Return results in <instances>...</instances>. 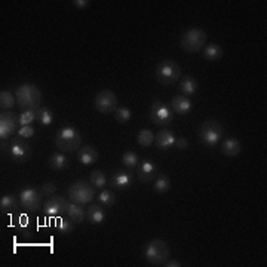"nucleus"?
<instances>
[{
  "mask_svg": "<svg viewBox=\"0 0 267 267\" xmlns=\"http://www.w3.org/2000/svg\"><path fill=\"white\" fill-rule=\"evenodd\" d=\"M2 153L17 163H24L32 158V147L27 144L25 138L18 135L9 141H2Z\"/></svg>",
  "mask_w": 267,
  "mask_h": 267,
  "instance_id": "obj_1",
  "label": "nucleus"
},
{
  "mask_svg": "<svg viewBox=\"0 0 267 267\" xmlns=\"http://www.w3.org/2000/svg\"><path fill=\"white\" fill-rule=\"evenodd\" d=\"M80 145H82V135L73 126L61 128L55 135V147L63 153L77 152Z\"/></svg>",
  "mask_w": 267,
  "mask_h": 267,
  "instance_id": "obj_2",
  "label": "nucleus"
},
{
  "mask_svg": "<svg viewBox=\"0 0 267 267\" xmlns=\"http://www.w3.org/2000/svg\"><path fill=\"white\" fill-rule=\"evenodd\" d=\"M171 249L163 239H153L144 248V258L152 266H163L169 258Z\"/></svg>",
  "mask_w": 267,
  "mask_h": 267,
  "instance_id": "obj_3",
  "label": "nucleus"
},
{
  "mask_svg": "<svg viewBox=\"0 0 267 267\" xmlns=\"http://www.w3.org/2000/svg\"><path fill=\"white\" fill-rule=\"evenodd\" d=\"M208 35L202 28H189L184 32L180 39V46L184 52L196 53L200 52L206 46Z\"/></svg>",
  "mask_w": 267,
  "mask_h": 267,
  "instance_id": "obj_4",
  "label": "nucleus"
},
{
  "mask_svg": "<svg viewBox=\"0 0 267 267\" xmlns=\"http://www.w3.org/2000/svg\"><path fill=\"white\" fill-rule=\"evenodd\" d=\"M17 106L25 110H37L42 101V92L32 83H24L17 89Z\"/></svg>",
  "mask_w": 267,
  "mask_h": 267,
  "instance_id": "obj_5",
  "label": "nucleus"
},
{
  "mask_svg": "<svg viewBox=\"0 0 267 267\" xmlns=\"http://www.w3.org/2000/svg\"><path fill=\"white\" fill-rule=\"evenodd\" d=\"M223 134H224L223 125L220 124L218 121H215V119L205 121L203 124L200 125L199 132H197L200 142L205 144V145H208V147H214L217 142L221 140Z\"/></svg>",
  "mask_w": 267,
  "mask_h": 267,
  "instance_id": "obj_6",
  "label": "nucleus"
},
{
  "mask_svg": "<svg viewBox=\"0 0 267 267\" xmlns=\"http://www.w3.org/2000/svg\"><path fill=\"white\" fill-rule=\"evenodd\" d=\"M181 77V67L175 61L165 60L159 63L156 69V79L160 85L168 86V85H175Z\"/></svg>",
  "mask_w": 267,
  "mask_h": 267,
  "instance_id": "obj_7",
  "label": "nucleus"
},
{
  "mask_svg": "<svg viewBox=\"0 0 267 267\" xmlns=\"http://www.w3.org/2000/svg\"><path fill=\"white\" fill-rule=\"evenodd\" d=\"M94 196H95V189L92 184H89L86 181H77L71 184L69 189V199L73 203H77V205L91 203Z\"/></svg>",
  "mask_w": 267,
  "mask_h": 267,
  "instance_id": "obj_8",
  "label": "nucleus"
},
{
  "mask_svg": "<svg viewBox=\"0 0 267 267\" xmlns=\"http://www.w3.org/2000/svg\"><path fill=\"white\" fill-rule=\"evenodd\" d=\"M19 126V116L15 111L5 110L0 114V140L6 141L9 140L15 132H18Z\"/></svg>",
  "mask_w": 267,
  "mask_h": 267,
  "instance_id": "obj_9",
  "label": "nucleus"
},
{
  "mask_svg": "<svg viewBox=\"0 0 267 267\" xmlns=\"http://www.w3.org/2000/svg\"><path fill=\"white\" fill-rule=\"evenodd\" d=\"M150 121L159 126H168L174 121V113L171 107H168L160 100H155L150 107Z\"/></svg>",
  "mask_w": 267,
  "mask_h": 267,
  "instance_id": "obj_10",
  "label": "nucleus"
},
{
  "mask_svg": "<svg viewBox=\"0 0 267 267\" xmlns=\"http://www.w3.org/2000/svg\"><path fill=\"white\" fill-rule=\"evenodd\" d=\"M70 200L63 197V196L53 195L48 197V200L43 203V214L46 217H60V215H67Z\"/></svg>",
  "mask_w": 267,
  "mask_h": 267,
  "instance_id": "obj_11",
  "label": "nucleus"
},
{
  "mask_svg": "<svg viewBox=\"0 0 267 267\" xmlns=\"http://www.w3.org/2000/svg\"><path fill=\"white\" fill-rule=\"evenodd\" d=\"M42 193L35 187H25L19 192V205L24 206L27 211L36 213L42 206Z\"/></svg>",
  "mask_w": 267,
  "mask_h": 267,
  "instance_id": "obj_12",
  "label": "nucleus"
},
{
  "mask_svg": "<svg viewBox=\"0 0 267 267\" xmlns=\"http://www.w3.org/2000/svg\"><path fill=\"white\" fill-rule=\"evenodd\" d=\"M95 108L103 113V114H110V113H114L116 108H117V97L113 91L110 89H103L101 92L97 94L95 97Z\"/></svg>",
  "mask_w": 267,
  "mask_h": 267,
  "instance_id": "obj_13",
  "label": "nucleus"
},
{
  "mask_svg": "<svg viewBox=\"0 0 267 267\" xmlns=\"http://www.w3.org/2000/svg\"><path fill=\"white\" fill-rule=\"evenodd\" d=\"M134 183V178L132 175L128 172V171H124V169H119V171H114L110 177V186L117 190V192H126L131 189Z\"/></svg>",
  "mask_w": 267,
  "mask_h": 267,
  "instance_id": "obj_14",
  "label": "nucleus"
},
{
  "mask_svg": "<svg viewBox=\"0 0 267 267\" xmlns=\"http://www.w3.org/2000/svg\"><path fill=\"white\" fill-rule=\"evenodd\" d=\"M137 177L141 183L153 181L158 177V168L152 160H144L137 166Z\"/></svg>",
  "mask_w": 267,
  "mask_h": 267,
  "instance_id": "obj_15",
  "label": "nucleus"
},
{
  "mask_svg": "<svg viewBox=\"0 0 267 267\" xmlns=\"http://www.w3.org/2000/svg\"><path fill=\"white\" fill-rule=\"evenodd\" d=\"M171 110L172 113H177V114H187L190 113L193 103L189 97H184V95H177L171 100Z\"/></svg>",
  "mask_w": 267,
  "mask_h": 267,
  "instance_id": "obj_16",
  "label": "nucleus"
},
{
  "mask_svg": "<svg viewBox=\"0 0 267 267\" xmlns=\"http://www.w3.org/2000/svg\"><path fill=\"white\" fill-rule=\"evenodd\" d=\"M155 141L156 145L160 150H168L171 147H174L175 142V134L171 129H162L156 135H155Z\"/></svg>",
  "mask_w": 267,
  "mask_h": 267,
  "instance_id": "obj_17",
  "label": "nucleus"
},
{
  "mask_svg": "<svg viewBox=\"0 0 267 267\" xmlns=\"http://www.w3.org/2000/svg\"><path fill=\"white\" fill-rule=\"evenodd\" d=\"M77 160L83 165H94L98 160V152L92 145H82L77 150Z\"/></svg>",
  "mask_w": 267,
  "mask_h": 267,
  "instance_id": "obj_18",
  "label": "nucleus"
},
{
  "mask_svg": "<svg viewBox=\"0 0 267 267\" xmlns=\"http://www.w3.org/2000/svg\"><path fill=\"white\" fill-rule=\"evenodd\" d=\"M86 220L91 224H101L106 220V211H104L103 205H100V203L89 205L86 208Z\"/></svg>",
  "mask_w": 267,
  "mask_h": 267,
  "instance_id": "obj_19",
  "label": "nucleus"
},
{
  "mask_svg": "<svg viewBox=\"0 0 267 267\" xmlns=\"http://www.w3.org/2000/svg\"><path fill=\"white\" fill-rule=\"evenodd\" d=\"M180 92H181V95H184V97H192V95H195L196 92H197V88H199V83H197V80H196L193 76H184L183 79H181V82H180Z\"/></svg>",
  "mask_w": 267,
  "mask_h": 267,
  "instance_id": "obj_20",
  "label": "nucleus"
},
{
  "mask_svg": "<svg viewBox=\"0 0 267 267\" xmlns=\"http://www.w3.org/2000/svg\"><path fill=\"white\" fill-rule=\"evenodd\" d=\"M221 152L227 158H234L242 152V144L236 138H227L221 144Z\"/></svg>",
  "mask_w": 267,
  "mask_h": 267,
  "instance_id": "obj_21",
  "label": "nucleus"
},
{
  "mask_svg": "<svg viewBox=\"0 0 267 267\" xmlns=\"http://www.w3.org/2000/svg\"><path fill=\"white\" fill-rule=\"evenodd\" d=\"M223 48L220 46V45H217V43H210V45H206L203 49H202V56H203V60H206V61H210V63H214V61H218L221 56H223Z\"/></svg>",
  "mask_w": 267,
  "mask_h": 267,
  "instance_id": "obj_22",
  "label": "nucleus"
},
{
  "mask_svg": "<svg viewBox=\"0 0 267 267\" xmlns=\"http://www.w3.org/2000/svg\"><path fill=\"white\" fill-rule=\"evenodd\" d=\"M49 166L53 171H64L70 166V162L63 153H53L49 158Z\"/></svg>",
  "mask_w": 267,
  "mask_h": 267,
  "instance_id": "obj_23",
  "label": "nucleus"
},
{
  "mask_svg": "<svg viewBox=\"0 0 267 267\" xmlns=\"http://www.w3.org/2000/svg\"><path fill=\"white\" fill-rule=\"evenodd\" d=\"M36 122L42 126H49L53 124V113L48 107H39L36 110Z\"/></svg>",
  "mask_w": 267,
  "mask_h": 267,
  "instance_id": "obj_24",
  "label": "nucleus"
},
{
  "mask_svg": "<svg viewBox=\"0 0 267 267\" xmlns=\"http://www.w3.org/2000/svg\"><path fill=\"white\" fill-rule=\"evenodd\" d=\"M67 217H70L74 223H83L85 218H86V211L82 205H77V203L71 202L69 211H67Z\"/></svg>",
  "mask_w": 267,
  "mask_h": 267,
  "instance_id": "obj_25",
  "label": "nucleus"
},
{
  "mask_svg": "<svg viewBox=\"0 0 267 267\" xmlns=\"http://www.w3.org/2000/svg\"><path fill=\"white\" fill-rule=\"evenodd\" d=\"M15 103H17V97H14L12 92H9V91H2L0 92V107H2V110L14 108Z\"/></svg>",
  "mask_w": 267,
  "mask_h": 267,
  "instance_id": "obj_26",
  "label": "nucleus"
},
{
  "mask_svg": "<svg viewBox=\"0 0 267 267\" xmlns=\"http://www.w3.org/2000/svg\"><path fill=\"white\" fill-rule=\"evenodd\" d=\"M18 200L15 196L12 195H5L2 196V199H0V211L2 213H9V211H12V210H15L18 205Z\"/></svg>",
  "mask_w": 267,
  "mask_h": 267,
  "instance_id": "obj_27",
  "label": "nucleus"
},
{
  "mask_svg": "<svg viewBox=\"0 0 267 267\" xmlns=\"http://www.w3.org/2000/svg\"><path fill=\"white\" fill-rule=\"evenodd\" d=\"M169 189H171V178L168 175H165V174L156 177V180H155V190L158 193L163 195V193L169 192Z\"/></svg>",
  "mask_w": 267,
  "mask_h": 267,
  "instance_id": "obj_28",
  "label": "nucleus"
},
{
  "mask_svg": "<svg viewBox=\"0 0 267 267\" xmlns=\"http://www.w3.org/2000/svg\"><path fill=\"white\" fill-rule=\"evenodd\" d=\"M137 141L141 147H150L155 142V134L150 129H141L137 135Z\"/></svg>",
  "mask_w": 267,
  "mask_h": 267,
  "instance_id": "obj_29",
  "label": "nucleus"
},
{
  "mask_svg": "<svg viewBox=\"0 0 267 267\" xmlns=\"http://www.w3.org/2000/svg\"><path fill=\"white\" fill-rule=\"evenodd\" d=\"M122 165L126 169H135L138 166V156L135 152H126L122 155Z\"/></svg>",
  "mask_w": 267,
  "mask_h": 267,
  "instance_id": "obj_30",
  "label": "nucleus"
},
{
  "mask_svg": "<svg viewBox=\"0 0 267 267\" xmlns=\"http://www.w3.org/2000/svg\"><path fill=\"white\" fill-rule=\"evenodd\" d=\"M56 229L61 233H71L74 230V221L71 220L70 217H60L56 220Z\"/></svg>",
  "mask_w": 267,
  "mask_h": 267,
  "instance_id": "obj_31",
  "label": "nucleus"
},
{
  "mask_svg": "<svg viewBox=\"0 0 267 267\" xmlns=\"http://www.w3.org/2000/svg\"><path fill=\"white\" fill-rule=\"evenodd\" d=\"M89 181H91V184L94 187L101 189V187H104L107 184V177L106 174L101 172V171H92L91 172V177H89Z\"/></svg>",
  "mask_w": 267,
  "mask_h": 267,
  "instance_id": "obj_32",
  "label": "nucleus"
},
{
  "mask_svg": "<svg viewBox=\"0 0 267 267\" xmlns=\"http://www.w3.org/2000/svg\"><path fill=\"white\" fill-rule=\"evenodd\" d=\"M116 195L110 190H104L98 195V203L103 206H113L116 203Z\"/></svg>",
  "mask_w": 267,
  "mask_h": 267,
  "instance_id": "obj_33",
  "label": "nucleus"
},
{
  "mask_svg": "<svg viewBox=\"0 0 267 267\" xmlns=\"http://www.w3.org/2000/svg\"><path fill=\"white\" fill-rule=\"evenodd\" d=\"M113 114H114V119H116L117 122H121V124L129 122L131 117H132V111H131L128 107H117L116 111H114Z\"/></svg>",
  "mask_w": 267,
  "mask_h": 267,
  "instance_id": "obj_34",
  "label": "nucleus"
},
{
  "mask_svg": "<svg viewBox=\"0 0 267 267\" xmlns=\"http://www.w3.org/2000/svg\"><path fill=\"white\" fill-rule=\"evenodd\" d=\"M36 122V110H25L19 114V128Z\"/></svg>",
  "mask_w": 267,
  "mask_h": 267,
  "instance_id": "obj_35",
  "label": "nucleus"
},
{
  "mask_svg": "<svg viewBox=\"0 0 267 267\" xmlns=\"http://www.w3.org/2000/svg\"><path fill=\"white\" fill-rule=\"evenodd\" d=\"M35 128H33L32 125H27V126H21V128L18 129L17 134L19 137H22V138L27 140V138H32V137L35 135Z\"/></svg>",
  "mask_w": 267,
  "mask_h": 267,
  "instance_id": "obj_36",
  "label": "nucleus"
},
{
  "mask_svg": "<svg viewBox=\"0 0 267 267\" xmlns=\"http://www.w3.org/2000/svg\"><path fill=\"white\" fill-rule=\"evenodd\" d=\"M40 193L43 196H53L56 193V186L53 183H51V181H48V183H45L40 187Z\"/></svg>",
  "mask_w": 267,
  "mask_h": 267,
  "instance_id": "obj_37",
  "label": "nucleus"
},
{
  "mask_svg": "<svg viewBox=\"0 0 267 267\" xmlns=\"http://www.w3.org/2000/svg\"><path fill=\"white\" fill-rule=\"evenodd\" d=\"M174 145L177 147L178 150H186L187 147H189V141H187V138H184V137H175V142H174Z\"/></svg>",
  "mask_w": 267,
  "mask_h": 267,
  "instance_id": "obj_38",
  "label": "nucleus"
},
{
  "mask_svg": "<svg viewBox=\"0 0 267 267\" xmlns=\"http://www.w3.org/2000/svg\"><path fill=\"white\" fill-rule=\"evenodd\" d=\"M89 0H73V5H74V8H77V9H86L89 6Z\"/></svg>",
  "mask_w": 267,
  "mask_h": 267,
  "instance_id": "obj_39",
  "label": "nucleus"
},
{
  "mask_svg": "<svg viewBox=\"0 0 267 267\" xmlns=\"http://www.w3.org/2000/svg\"><path fill=\"white\" fill-rule=\"evenodd\" d=\"M163 266L165 267H180L181 266V263H180V261H177V260H169V258H168V261H166Z\"/></svg>",
  "mask_w": 267,
  "mask_h": 267,
  "instance_id": "obj_40",
  "label": "nucleus"
}]
</instances>
